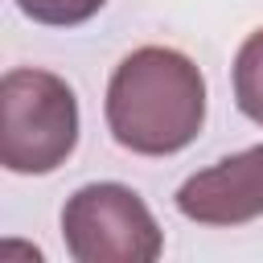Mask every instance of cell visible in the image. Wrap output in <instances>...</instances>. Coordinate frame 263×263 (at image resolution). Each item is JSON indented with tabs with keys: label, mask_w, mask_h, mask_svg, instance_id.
<instances>
[{
	"label": "cell",
	"mask_w": 263,
	"mask_h": 263,
	"mask_svg": "<svg viewBox=\"0 0 263 263\" xmlns=\"http://www.w3.org/2000/svg\"><path fill=\"white\" fill-rule=\"evenodd\" d=\"M107 0H16V8L37 21V25H49V29H74V25H86Z\"/></svg>",
	"instance_id": "cell-6"
},
{
	"label": "cell",
	"mask_w": 263,
	"mask_h": 263,
	"mask_svg": "<svg viewBox=\"0 0 263 263\" xmlns=\"http://www.w3.org/2000/svg\"><path fill=\"white\" fill-rule=\"evenodd\" d=\"M234 103L247 119L263 123V29H255L234 53Z\"/></svg>",
	"instance_id": "cell-5"
},
{
	"label": "cell",
	"mask_w": 263,
	"mask_h": 263,
	"mask_svg": "<svg viewBox=\"0 0 263 263\" xmlns=\"http://www.w3.org/2000/svg\"><path fill=\"white\" fill-rule=\"evenodd\" d=\"M62 238L78 263H152L164 234L144 197L119 181H90L62 205Z\"/></svg>",
	"instance_id": "cell-3"
},
{
	"label": "cell",
	"mask_w": 263,
	"mask_h": 263,
	"mask_svg": "<svg viewBox=\"0 0 263 263\" xmlns=\"http://www.w3.org/2000/svg\"><path fill=\"white\" fill-rule=\"evenodd\" d=\"M107 132L136 156H173L205 123V78L193 58L168 45L132 49L107 82Z\"/></svg>",
	"instance_id": "cell-1"
},
{
	"label": "cell",
	"mask_w": 263,
	"mask_h": 263,
	"mask_svg": "<svg viewBox=\"0 0 263 263\" xmlns=\"http://www.w3.org/2000/svg\"><path fill=\"white\" fill-rule=\"evenodd\" d=\"M78 144V99L66 78L16 66L0 78V164L41 177L70 160Z\"/></svg>",
	"instance_id": "cell-2"
},
{
	"label": "cell",
	"mask_w": 263,
	"mask_h": 263,
	"mask_svg": "<svg viewBox=\"0 0 263 263\" xmlns=\"http://www.w3.org/2000/svg\"><path fill=\"white\" fill-rule=\"evenodd\" d=\"M177 210L197 226H242L263 214V144L214 160L185 177Z\"/></svg>",
	"instance_id": "cell-4"
}]
</instances>
